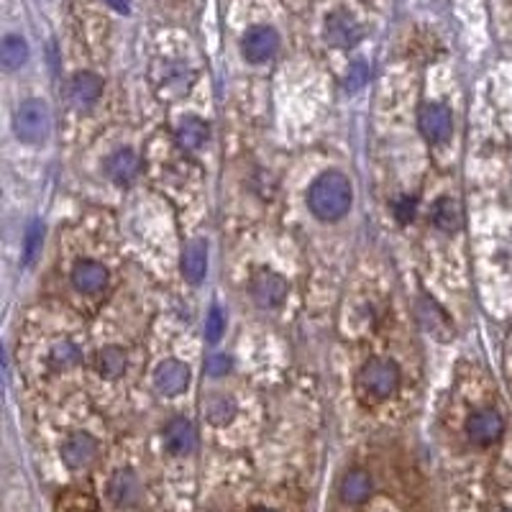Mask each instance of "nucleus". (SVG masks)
Masks as SVG:
<instances>
[{
  "label": "nucleus",
  "instance_id": "f257e3e1",
  "mask_svg": "<svg viewBox=\"0 0 512 512\" xmlns=\"http://www.w3.org/2000/svg\"><path fill=\"white\" fill-rule=\"evenodd\" d=\"M351 202H354V185L343 172L328 169L312 179L308 187V208L318 221H341L351 210Z\"/></svg>",
  "mask_w": 512,
  "mask_h": 512
},
{
  "label": "nucleus",
  "instance_id": "f03ea898",
  "mask_svg": "<svg viewBox=\"0 0 512 512\" xmlns=\"http://www.w3.org/2000/svg\"><path fill=\"white\" fill-rule=\"evenodd\" d=\"M13 131L16 138L23 144H44L46 136L51 131V113L49 106L39 98H28L19 106V111L13 113Z\"/></svg>",
  "mask_w": 512,
  "mask_h": 512
},
{
  "label": "nucleus",
  "instance_id": "7ed1b4c3",
  "mask_svg": "<svg viewBox=\"0 0 512 512\" xmlns=\"http://www.w3.org/2000/svg\"><path fill=\"white\" fill-rule=\"evenodd\" d=\"M358 382H361V387H364L372 398L387 400V398H392V395L400 390L402 372L392 358H369V361L361 366Z\"/></svg>",
  "mask_w": 512,
  "mask_h": 512
},
{
  "label": "nucleus",
  "instance_id": "20e7f679",
  "mask_svg": "<svg viewBox=\"0 0 512 512\" xmlns=\"http://www.w3.org/2000/svg\"><path fill=\"white\" fill-rule=\"evenodd\" d=\"M248 290H251L254 303H256L262 311H274V308H280V305L288 300L290 285H288V280H285L282 274H277V272H272V269L262 267L251 274Z\"/></svg>",
  "mask_w": 512,
  "mask_h": 512
},
{
  "label": "nucleus",
  "instance_id": "39448f33",
  "mask_svg": "<svg viewBox=\"0 0 512 512\" xmlns=\"http://www.w3.org/2000/svg\"><path fill=\"white\" fill-rule=\"evenodd\" d=\"M280 49V34L272 26H251L241 39V54L251 65H264Z\"/></svg>",
  "mask_w": 512,
  "mask_h": 512
},
{
  "label": "nucleus",
  "instance_id": "423d86ee",
  "mask_svg": "<svg viewBox=\"0 0 512 512\" xmlns=\"http://www.w3.org/2000/svg\"><path fill=\"white\" fill-rule=\"evenodd\" d=\"M418 129L428 144H444L453 131V115L444 103H425L418 113Z\"/></svg>",
  "mask_w": 512,
  "mask_h": 512
},
{
  "label": "nucleus",
  "instance_id": "0eeeda50",
  "mask_svg": "<svg viewBox=\"0 0 512 512\" xmlns=\"http://www.w3.org/2000/svg\"><path fill=\"white\" fill-rule=\"evenodd\" d=\"M505 433V421L497 410L484 407L471 413L467 421V436L477 445H492L497 444Z\"/></svg>",
  "mask_w": 512,
  "mask_h": 512
},
{
  "label": "nucleus",
  "instance_id": "6e6552de",
  "mask_svg": "<svg viewBox=\"0 0 512 512\" xmlns=\"http://www.w3.org/2000/svg\"><path fill=\"white\" fill-rule=\"evenodd\" d=\"M338 494H341V500H343L349 508L366 505V502L372 500V494H374V479H372V474H369L366 469H349V471L341 477V482H338Z\"/></svg>",
  "mask_w": 512,
  "mask_h": 512
},
{
  "label": "nucleus",
  "instance_id": "1a4fd4ad",
  "mask_svg": "<svg viewBox=\"0 0 512 512\" xmlns=\"http://www.w3.org/2000/svg\"><path fill=\"white\" fill-rule=\"evenodd\" d=\"M323 39L335 49H351L358 44L361 39V26L354 21L351 13L346 11H334L326 19V28H323Z\"/></svg>",
  "mask_w": 512,
  "mask_h": 512
},
{
  "label": "nucleus",
  "instance_id": "9d476101",
  "mask_svg": "<svg viewBox=\"0 0 512 512\" xmlns=\"http://www.w3.org/2000/svg\"><path fill=\"white\" fill-rule=\"evenodd\" d=\"M154 387L164 398H177L190 387V366L177 358H167L156 366Z\"/></svg>",
  "mask_w": 512,
  "mask_h": 512
},
{
  "label": "nucleus",
  "instance_id": "9b49d317",
  "mask_svg": "<svg viewBox=\"0 0 512 512\" xmlns=\"http://www.w3.org/2000/svg\"><path fill=\"white\" fill-rule=\"evenodd\" d=\"M164 448L172 453V456H190L195 451V444H198V436H195V428L187 418L182 415H175L169 423L164 425Z\"/></svg>",
  "mask_w": 512,
  "mask_h": 512
},
{
  "label": "nucleus",
  "instance_id": "f8f14e48",
  "mask_svg": "<svg viewBox=\"0 0 512 512\" xmlns=\"http://www.w3.org/2000/svg\"><path fill=\"white\" fill-rule=\"evenodd\" d=\"M108 497L115 508H134L141 500V482L131 469H118L108 482Z\"/></svg>",
  "mask_w": 512,
  "mask_h": 512
},
{
  "label": "nucleus",
  "instance_id": "ddd939ff",
  "mask_svg": "<svg viewBox=\"0 0 512 512\" xmlns=\"http://www.w3.org/2000/svg\"><path fill=\"white\" fill-rule=\"evenodd\" d=\"M98 459V441L90 433H72L62 444V461L69 469H88Z\"/></svg>",
  "mask_w": 512,
  "mask_h": 512
},
{
  "label": "nucleus",
  "instance_id": "4468645a",
  "mask_svg": "<svg viewBox=\"0 0 512 512\" xmlns=\"http://www.w3.org/2000/svg\"><path fill=\"white\" fill-rule=\"evenodd\" d=\"M69 103L75 106V108H90V106H95L98 100H100V95H103V80L95 75V72H77L72 80H69Z\"/></svg>",
  "mask_w": 512,
  "mask_h": 512
},
{
  "label": "nucleus",
  "instance_id": "2eb2a0df",
  "mask_svg": "<svg viewBox=\"0 0 512 512\" xmlns=\"http://www.w3.org/2000/svg\"><path fill=\"white\" fill-rule=\"evenodd\" d=\"M108 285V269L95 259H80L72 267V288L85 295H95Z\"/></svg>",
  "mask_w": 512,
  "mask_h": 512
},
{
  "label": "nucleus",
  "instance_id": "dca6fc26",
  "mask_svg": "<svg viewBox=\"0 0 512 512\" xmlns=\"http://www.w3.org/2000/svg\"><path fill=\"white\" fill-rule=\"evenodd\" d=\"M418 318H421V323H423L428 335H433V338H438V341H451V338L456 335L453 323L448 320V315H445V312L436 305V300H430V297H421V300H418Z\"/></svg>",
  "mask_w": 512,
  "mask_h": 512
},
{
  "label": "nucleus",
  "instance_id": "f3484780",
  "mask_svg": "<svg viewBox=\"0 0 512 512\" xmlns=\"http://www.w3.org/2000/svg\"><path fill=\"white\" fill-rule=\"evenodd\" d=\"M179 269H182V277L190 285H201L202 280H205V274H208V244H205V239L187 241L185 251H182Z\"/></svg>",
  "mask_w": 512,
  "mask_h": 512
},
{
  "label": "nucleus",
  "instance_id": "a211bd4d",
  "mask_svg": "<svg viewBox=\"0 0 512 512\" xmlns=\"http://www.w3.org/2000/svg\"><path fill=\"white\" fill-rule=\"evenodd\" d=\"M138 169H141V161L134 149H118L106 159V175L115 185H131L138 177Z\"/></svg>",
  "mask_w": 512,
  "mask_h": 512
},
{
  "label": "nucleus",
  "instance_id": "6ab92c4d",
  "mask_svg": "<svg viewBox=\"0 0 512 512\" xmlns=\"http://www.w3.org/2000/svg\"><path fill=\"white\" fill-rule=\"evenodd\" d=\"M210 138V126L198 118V115H187L182 118L177 126V144L185 149V152H198L208 144Z\"/></svg>",
  "mask_w": 512,
  "mask_h": 512
},
{
  "label": "nucleus",
  "instance_id": "aec40b11",
  "mask_svg": "<svg viewBox=\"0 0 512 512\" xmlns=\"http://www.w3.org/2000/svg\"><path fill=\"white\" fill-rule=\"evenodd\" d=\"M430 223L444 231V233H456L461 228V208L453 198H438L430 208Z\"/></svg>",
  "mask_w": 512,
  "mask_h": 512
},
{
  "label": "nucleus",
  "instance_id": "412c9836",
  "mask_svg": "<svg viewBox=\"0 0 512 512\" xmlns=\"http://www.w3.org/2000/svg\"><path fill=\"white\" fill-rule=\"evenodd\" d=\"M28 62V44L19 34H8L0 44V65L5 72H16Z\"/></svg>",
  "mask_w": 512,
  "mask_h": 512
},
{
  "label": "nucleus",
  "instance_id": "4be33fe9",
  "mask_svg": "<svg viewBox=\"0 0 512 512\" xmlns=\"http://www.w3.org/2000/svg\"><path fill=\"white\" fill-rule=\"evenodd\" d=\"M205 415L213 425H228L236 418V402L223 392H216L205 400Z\"/></svg>",
  "mask_w": 512,
  "mask_h": 512
},
{
  "label": "nucleus",
  "instance_id": "5701e85b",
  "mask_svg": "<svg viewBox=\"0 0 512 512\" xmlns=\"http://www.w3.org/2000/svg\"><path fill=\"white\" fill-rule=\"evenodd\" d=\"M98 372L106 379L123 377L126 372V351L121 346H106L98 354Z\"/></svg>",
  "mask_w": 512,
  "mask_h": 512
},
{
  "label": "nucleus",
  "instance_id": "b1692460",
  "mask_svg": "<svg viewBox=\"0 0 512 512\" xmlns=\"http://www.w3.org/2000/svg\"><path fill=\"white\" fill-rule=\"evenodd\" d=\"M42 244H44V225L39 221L31 223V228L26 231V239H23V264H31L36 259Z\"/></svg>",
  "mask_w": 512,
  "mask_h": 512
},
{
  "label": "nucleus",
  "instance_id": "393cba45",
  "mask_svg": "<svg viewBox=\"0 0 512 512\" xmlns=\"http://www.w3.org/2000/svg\"><path fill=\"white\" fill-rule=\"evenodd\" d=\"M233 369V357L225 354V351H218V354H210L205 358V374L213 379H221L225 374H231Z\"/></svg>",
  "mask_w": 512,
  "mask_h": 512
},
{
  "label": "nucleus",
  "instance_id": "a878e982",
  "mask_svg": "<svg viewBox=\"0 0 512 512\" xmlns=\"http://www.w3.org/2000/svg\"><path fill=\"white\" fill-rule=\"evenodd\" d=\"M225 334V315L221 308H213L205 318V341L208 343H218Z\"/></svg>",
  "mask_w": 512,
  "mask_h": 512
},
{
  "label": "nucleus",
  "instance_id": "bb28decb",
  "mask_svg": "<svg viewBox=\"0 0 512 512\" xmlns=\"http://www.w3.org/2000/svg\"><path fill=\"white\" fill-rule=\"evenodd\" d=\"M366 80H369V67H366V62L364 59H357L349 72H346V80H343V88L349 90V92H357L366 85Z\"/></svg>",
  "mask_w": 512,
  "mask_h": 512
},
{
  "label": "nucleus",
  "instance_id": "cd10ccee",
  "mask_svg": "<svg viewBox=\"0 0 512 512\" xmlns=\"http://www.w3.org/2000/svg\"><path fill=\"white\" fill-rule=\"evenodd\" d=\"M415 210H418V198H410L405 195L400 201L395 202V218L400 223H410L415 218Z\"/></svg>",
  "mask_w": 512,
  "mask_h": 512
},
{
  "label": "nucleus",
  "instance_id": "c85d7f7f",
  "mask_svg": "<svg viewBox=\"0 0 512 512\" xmlns=\"http://www.w3.org/2000/svg\"><path fill=\"white\" fill-rule=\"evenodd\" d=\"M108 5H113L121 13H129V0H108Z\"/></svg>",
  "mask_w": 512,
  "mask_h": 512
},
{
  "label": "nucleus",
  "instance_id": "c756f323",
  "mask_svg": "<svg viewBox=\"0 0 512 512\" xmlns=\"http://www.w3.org/2000/svg\"><path fill=\"white\" fill-rule=\"evenodd\" d=\"M248 512H277V510H272V508H264V505H259V508H251Z\"/></svg>",
  "mask_w": 512,
  "mask_h": 512
},
{
  "label": "nucleus",
  "instance_id": "7c9ffc66",
  "mask_svg": "<svg viewBox=\"0 0 512 512\" xmlns=\"http://www.w3.org/2000/svg\"><path fill=\"white\" fill-rule=\"evenodd\" d=\"M508 512H512V510H508Z\"/></svg>",
  "mask_w": 512,
  "mask_h": 512
}]
</instances>
